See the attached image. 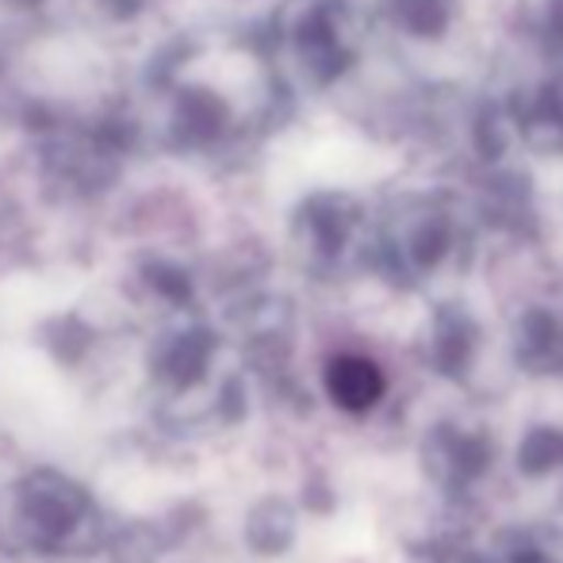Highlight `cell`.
<instances>
[{"label":"cell","mask_w":563,"mask_h":563,"mask_svg":"<svg viewBox=\"0 0 563 563\" xmlns=\"http://www.w3.org/2000/svg\"><path fill=\"white\" fill-rule=\"evenodd\" d=\"M8 526L23 549L38 556H92L108 541L100 503L77 479L58 472H31L12 487Z\"/></svg>","instance_id":"6da1fadb"},{"label":"cell","mask_w":563,"mask_h":563,"mask_svg":"<svg viewBox=\"0 0 563 563\" xmlns=\"http://www.w3.org/2000/svg\"><path fill=\"white\" fill-rule=\"evenodd\" d=\"M327 391L341 410L361 415V410H368L384 395V372L368 356H334L327 368Z\"/></svg>","instance_id":"7a4b0ae2"}]
</instances>
